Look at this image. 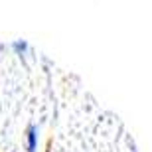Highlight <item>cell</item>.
Segmentation results:
<instances>
[{
    "label": "cell",
    "mask_w": 152,
    "mask_h": 152,
    "mask_svg": "<svg viewBox=\"0 0 152 152\" xmlns=\"http://www.w3.org/2000/svg\"><path fill=\"white\" fill-rule=\"evenodd\" d=\"M26 148L28 152H36L38 148V126L34 123H30L26 129Z\"/></svg>",
    "instance_id": "1"
},
{
    "label": "cell",
    "mask_w": 152,
    "mask_h": 152,
    "mask_svg": "<svg viewBox=\"0 0 152 152\" xmlns=\"http://www.w3.org/2000/svg\"><path fill=\"white\" fill-rule=\"evenodd\" d=\"M12 50L16 51L18 56H24V53H26V50H28V44H26L24 39H18V42H14V44H12Z\"/></svg>",
    "instance_id": "2"
}]
</instances>
